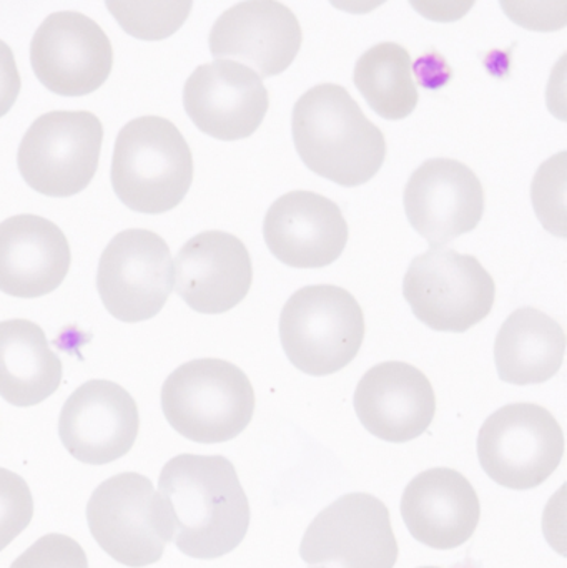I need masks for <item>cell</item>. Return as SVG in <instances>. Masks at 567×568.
I'll return each instance as SVG.
<instances>
[{"mask_svg":"<svg viewBox=\"0 0 567 568\" xmlns=\"http://www.w3.org/2000/svg\"><path fill=\"white\" fill-rule=\"evenodd\" d=\"M419 568H439V567H419Z\"/></svg>","mask_w":567,"mask_h":568,"instance_id":"cell-30","label":"cell"},{"mask_svg":"<svg viewBox=\"0 0 567 568\" xmlns=\"http://www.w3.org/2000/svg\"><path fill=\"white\" fill-rule=\"evenodd\" d=\"M126 33L140 40H163L189 19L192 2H107Z\"/></svg>","mask_w":567,"mask_h":568,"instance_id":"cell-25","label":"cell"},{"mask_svg":"<svg viewBox=\"0 0 567 568\" xmlns=\"http://www.w3.org/2000/svg\"><path fill=\"white\" fill-rule=\"evenodd\" d=\"M175 287L172 253L162 236L130 229L113 236L97 270V290L110 316L123 323L152 320Z\"/></svg>","mask_w":567,"mask_h":568,"instance_id":"cell-10","label":"cell"},{"mask_svg":"<svg viewBox=\"0 0 567 568\" xmlns=\"http://www.w3.org/2000/svg\"><path fill=\"white\" fill-rule=\"evenodd\" d=\"M209 43L215 59L233 57L269 79L292 65L302 49L303 30L285 3L250 0L230 7L216 19Z\"/></svg>","mask_w":567,"mask_h":568,"instance_id":"cell-17","label":"cell"},{"mask_svg":"<svg viewBox=\"0 0 567 568\" xmlns=\"http://www.w3.org/2000/svg\"><path fill=\"white\" fill-rule=\"evenodd\" d=\"M313 568H323V567H313Z\"/></svg>","mask_w":567,"mask_h":568,"instance_id":"cell-31","label":"cell"},{"mask_svg":"<svg viewBox=\"0 0 567 568\" xmlns=\"http://www.w3.org/2000/svg\"><path fill=\"white\" fill-rule=\"evenodd\" d=\"M533 205L543 226L553 235L566 236V152L539 166L531 186Z\"/></svg>","mask_w":567,"mask_h":568,"instance_id":"cell-26","label":"cell"},{"mask_svg":"<svg viewBox=\"0 0 567 568\" xmlns=\"http://www.w3.org/2000/svg\"><path fill=\"white\" fill-rule=\"evenodd\" d=\"M183 106L196 129L222 142L249 139L262 125L270 95L262 77L235 60L219 59L193 70Z\"/></svg>","mask_w":567,"mask_h":568,"instance_id":"cell-13","label":"cell"},{"mask_svg":"<svg viewBox=\"0 0 567 568\" xmlns=\"http://www.w3.org/2000/svg\"><path fill=\"white\" fill-rule=\"evenodd\" d=\"M272 255L290 268L316 270L335 263L348 243V223L332 200L306 190L280 196L263 222Z\"/></svg>","mask_w":567,"mask_h":568,"instance_id":"cell-16","label":"cell"},{"mask_svg":"<svg viewBox=\"0 0 567 568\" xmlns=\"http://www.w3.org/2000/svg\"><path fill=\"white\" fill-rule=\"evenodd\" d=\"M360 423L378 439L405 444L432 426L436 394L428 377L402 361H386L366 371L355 390Z\"/></svg>","mask_w":567,"mask_h":568,"instance_id":"cell-18","label":"cell"},{"mask_svg":"<svg viewBox=\"0 0 567 568\" xmlns=\"http://www.w3.org/2000/svg\"><path fill=\"white\" fill-rule=\"evenodd\" d=\"M10 568H89V560L72 537L47 534L17 557Z\"/></svg>","mask_w":567,"mask_h":568,"instance_id":"cell-28","label":"cell"},{"mask_svg":"<svg viewBox=\"0 0 567 568\" xmlns=\"http://www.w3.org/2000/svg\"><path fill=\"white\" fill-rule=\"evenodd\" d=\"M413 314L442 333H465L489 316L496 284L478 258L432 248L416 256L403 280Z\"/></svg>","mask_w":567,"mask_h":568,"instance_id":"cell-8","label":"cell"},{"mask_svg":"<svg viewBox=\"0 0 567 568\" xmlns=\"http://www.w3.org/2000/svg\"><path fill=\"white\" fill-rule=\"evenodd\" d=\"M353 80L383 119H406L418 105L412 55L399 43L382 42L366 50L356 62Z\"/></svg>","mask_w":567,"mask_h":568,"instance_id":"cell-24","label":"cell"},{"mask_svg":"<svg viewBox=\"0 0 567 568\" xmlns=\"http://www.w3.org/2000/svg\"><path fill=\"white\" fill-rule=\"evenodd\" d=\"M175 291L196 313L223 314L239 306L253 283L249 250L232 233L210 230L180 248Z\"/></svg>","mask_w":567,"mask_h":568,"instance_id":"cell-19","label":"cell"},{"mask_svg":"<svg viewBox=\"0 0 567 568\" xmlns=\"http://www.w3.org/2000/svg\"><path fill=\"white\" fill-rule=\"evenodd\" d=\"M63 366L45 333L30 320L0 323V396L16 407L49 399L62 383Z\"/></svg>","mask_w":567,"mask_h":568,"instance_id":"cell-23","label":"cell"},{"mask_svg":"<svg viewBox=\"0 0 567 568\" xmlns=\"http://www.w3.org/2000/svg\"><path fill=\"white\" fill-rule=\"evenodd\" d=\"M103 125L85 110L39 116L20 142L17 165L23 182L43 196L67 199L89 186L99 169Z\"/></svg>","mask_w":567,"mask_h":568,"instance_id":"cell-7","label":"cell"},{"mask_svg":"<svg viewBox=\"0 0 567 568\" xmlns=\"http://www.w3.org/2000/svg\"><path fill=\"white\" fill-rule=\"evenodd\" d=\"M159 494L172 527V542L192 559H220L233 552L249 532V499L226 457H173L160 473Z\"/></svg>","mask_w":567,"mask_h":568,"instance_id":"cell-1","label":"cell"},{"mask_svg":"<svg viewBox=\"0 0 567 568\" xmlns=\"http://www.w3.org/2000/svg\"><path fill=\"white\" fill-rule=\"evenodd\" d=\"M22 80L17 69L12 49L0 40V119L6 116L17 102Z\"/></svg>","mask_w":567,"mask_h":568,"instance_id":"cell-29","label":"cell"},{"mask_svg":"<svg viewBox=\"0 0 567 568\" xmlns=\"http://www.w3.org/2000/svg\"><path fill=\"white\" fill-rule=\"evenodd\" d=\"M293 142L306 166L342 186L365 185L382 169L386 140L345 87L320 83L300 97Z\"/></svg>","mask_w":567,"mask_h":568,"instance_id":"cell-2","label":"cell"},{"mask_svg":"<svg viewBox=\"0 0 567 568\" xmlns=\"http://www.w3.org/2000/svg\"><path fill=\"white\" fill-rule=\"evenodd\" d=\"M402 516L423 546L453 550L475 536L482 506L475 487L458 470L436 467L418 474L402 497Z\"/></svg>","mask_w":567,"mask_h":568,"instance_id":"cell-20","label":"cell"},{"mask_svg":"<svg viewBox=\"0 0 567 568\" xmlns=\"http://www.w3.org/2000/svg\"><path fill=\"white\" fill-rule=\"evenodd\" d=\"M33 497L19 474L0 467V552L32 523Z\"/></svg>","mask_w":567,"mask_h":568,"instance_id":"cell-27","label":"cell"},{"mask_svg":"<svg viewBox=\"0 0 567 568\" xmlns=\"http://www.w3.org/2000/svg\"><path fill=\"white\" fill-rule=\"evenodd\" d=\"M365 314L356 297L333 284L292 294L280 316V339L290 363L308 376H330L348 366L365 339Z\"/></svg>","mask_w":567,"mask_h":568,"instance_id":"cell-5","label":"cell"},{"mask_svg":"<svg viewBox=\"0 0 567 568\" xmlns=\"http://www.w3.org/2000/svg\"><path fill=\"white\" fill-rule=\"evenodd\" d=\"M87 523L100 549L126 567L153 566L172 542L165 504L142 474H117L100 484L87 504Z\"/></svg>","mask_w":567,"mask_h":568,"instance_id":"cell-6","label":"cell"},{"mask_svg":"<svg viewBox=\"0 0 567 568\" xmlns=\"http://www.w3.org/2000/svg\"><path fill=\"white\" fill-rule=\"evenodd\" d=\"M566 333L558 321L536 307L509 314L496 336L495 363L499 377L516 386L541 384L565 363Z\"/></svg>","mask_w":567,"mask_h":568,"instance_id":"cell-22","label":"cell"},{"mask_svg":"<svg viewBox=\"0 0 567 568\" xmlns=\"http://www.w3.org/2000/svg\"><path fill=\"white\" fill-rule=\"evenodd\" d=\"M110 179L126 209L162 215L176 209L192 186V150L170 120L139 116L117 135Z\"/></svg>","mask_w":567,"mask_h":568,"instance_id":"cell-3","label":"cell"},{"mask_svg":"<svg viewBox=\"0 0 567 568\" xmlns=\"http://www.w3.org/2000/svg\"><path fill=\"white\" fill-rule=\"evenodd\" d=\"M72 253L62 230L39 215L0 223V291L20 300L53 293L69 275Z\"/></svg>","mask_w":567,"mask_h":568,"instance_id":"cell-21","label":"cell"},{"mask_svg":"<svg viewBox=\"0 0 567 568\" xmlns=\"http://www.w3.org/2000/svg\"><path fill=\"white\" fill-rule=\"evenodd\" d=\"M565 433L538 404H509L488 417L478 436V457L499 486L529 490L541 486L561 464Z\"/></svg>","mask_w":567,"mask_h":568,"instance_id":"cell-9","label":"cell"},{"mask_svg":"<svg viewBox=\"0 0 567 568\" xmlns=\"http://www.w3.org/2000/svg\"><path fill=\"white\" fill-rule=\"evenodd\" d=\"M163 416L170 426L196 444L235 439L252 423L255 390L235 364L216 357L176 367L162 387Z\"/></svg>","mask_w":567,"mask_h":568,"instance_id":"cell-4","label":"cell"},{"mask_svg":"<svg viewBox=\"0 0 567 568\" xmlns=\"http://www.w3.org/2000/svg\"><path fill=\"white\" fill-rule=\"evenodd\" d=\"M403 199L409 223L432 248L473 232L485 213L483 183L455 159H432L418 166Z\"/></svg>","mask_w":567,"mask_h":568,"instance_id":"cell-15","label":"cell"},{"mask_svg":"<svg viewBox=\"0 0 567 568\" xmlns=\"http://www.w3.org/2000/svg\"><path fill=\"white\" fill-rule=\"evenodd\" d=\"M30 63L39 82L62 97H83L110 77L113 49L102 27L75 10L53 12L30 42Z\"/></svg>","mask_w":567,"mask_h":568,"instance_id":"cell-12","label":"cell"},{"mask_svg":"<svg viewBox=\"0 0 567 568\" xmlns=\"http://www.w3.org/2000/svg\"><path fill=\"white\" fill-rule=\"evenodd\" d=\"M140 430L139 406L112 381L93 379L77 387L63 404L59 437L70 456L89 466H105L126 456Z\"/></svg>","mask_w":567,"mask_h":568,"instance_id":"cell-14","label":"cell"},{"mask_svg":"<svg viewBox=\"0 0 567 568\" xmlns=\"http://www.w3.org/2000/svg\"><path fill=\"white\" fill-rule=\"evenodd\" d=\"M398 554L388 507L365 493L340 497L323 509L300 546L310 567L393 568Z\"/></svg>","mask_w":567,"mask_h":568,"instance_id":"cell-11","label":"cell"}]
</instances>
